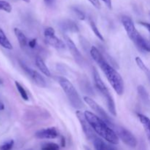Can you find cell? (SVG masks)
Listing matches in <instances>:
<instances>
[{
	"label": "cell",
	"instance_id": "6da1fadb",
	"mask_svg": "<svg viewBox=\"0 0 150 150\" xmlns=\"http://www.w3.org/2000/svg\"><path fill=\"white\" fill-rule=\"evenodd\" d=\"M90 54L95 62L100 66L102 71L105 75L108 82L113 89L119 95H122L124 93V81L120 73L114 68L109 63L106 61L103 56L102 55L99 50L95 46H92L90 48Z\"/></svg>",
	"mask_w": 150,
	"mask_h": 150
},
{
	"label": "cell",
	"instance_id": "7a4b0ae2",
	"mask_svg": "<svg viewBox=\"0 0 150 150\" xmlns=\"http://www.w3.org/2000/svg\"><path fill=\"white\" fill-rule=\"evenodd\" d=\"M84 115L95 133L99 135L100 137L109 142L110 144H118V136L103 120L90 111H86L84 112Z\"/></svg>",
	"mask_w": 150,
	"mask_h": 150
},
{
	"label": "cell",
	"instance_id": "3957f363",
	"mask_svg": "<svg viewBox=\"0 0 150 150\" xmlns=\"http://www.w3.org/2000/svg\"><path fill=\"white\" fill-rule=\"evenodd\" d=\"M57 81L59 83L63 91L65 92V95L68 98L69 102L70 103L73 108L78 110L84 108V105H83V103L80 95L78 93L74 86L72 84V83L68 79L62 77V76H59L57 77Z\"/></svg>",
	"mask_w": 150,
	"mask_h": 150
},
{
	"label": "cell",
	"instance_id": "277c9868",
	"mask_svg": "<svg viewBox=\"0 0 150 150\" xmlns=\"http://www.w3.org/2000/svg\"><path fill=\"white\" fill-rule=\"evenodd\" d=\"M92 76H93L94 83H95V86L106 100L107 107H108V111L114 117H116L117 116V110H116L115 103H114V99H113L111 93L108 91V88L106 87L104 82L103 81L98 71L95 67H93V70H92Z\"/></svg>",
	"mask_w": 150,
	"mask_h": 150
},
{
	"label": "cell",
	"instance_id": "5b68a950",
	"mask_svg": "<svg viewBox=\"0 0 150 150\" xmlns=\"http://www.w3.org/2000/svg\"><path fill=\"white\" fill-rule=\"evenodd\" d=\"M111 128L115 132L119 139H121L126 145L132 148H135L137 146V139H136L133 133L125 127L114 124Z\"/></svg>",
	"mask_w": 150,
	"mask_h": 150
},
{
	"label": "cell",
	"instance_id": "8992f818",
	"mask_svg": "<svg viewBox=\"0 0 150 150\" xmlns=\"http://www.w3.org/2000/svg\"><path fill=\"white\" fill-rule=\"evenodd\" d=\"M83 100H84V102L86 103L87 104V105H89V106L97 114H98L97 116L99 117L101 120H103L110 127L114 124V123L113 122L112 120L111 119V117L107 114V113L105 112V110H104L100 105H98L93 99H92V98H89V97L88 96H85L84 98H83Z\"/></svg>",
	"mask_w": 150,
	"mask_h": 150
},
{
	"label": "cell",
	"instance_id": "52a82bcc",
	"mask_svg": "<svg viewBox=\"0 0 150 150\" xmlns=\"http://www.w3.org/2000/svg\"><path fill=\"white\" fill-rule=\"evenodd\" d=\"M122 24L124 26L126 32H127V35L130 38V39L136 45H137L138 42L141 40V38H142V36L138 32L136 27H135V25L133 20L130 17H128V16H123L122 18Z\"/></svg>",
	"mask_w": 150,
	"mask_h": 150
},
{
	"label": "cell",
	"instance_id": "ba28073f",
	"mask_svg": "<svg viewBox=\"0 0 150 150\" xmlns=\"http://www.w3.org/2000/svg\"><path fill=\"white\" fill-rule=\"evenodd\" d=\"M76 114L78 120H79V122H80L82 130H83L84 134L86 135V138H87L89 140L92 141L97 136L95 135V132L94 131L92 127H91V125H89V122H88L87 120L86 119L84 113L81 112V111L78 110V111H76Z\"/></svg>",
	"mask_w": 150,
	"mask_h": 150
},
{
	"label": "cell",
	"instance_id": "9c48e42d",
	"mask_svg": "<svg viewBox=\"0 0 150 150\" xmlns=\"http://www.w3.org/2000/svg\"><path fill=\"white\" fill-rule=\"evenodd\" d=\"M20 65L22 67V69L32 78V80L35 82V83L38 86L41 88H45L46 86V82H45V79L38 71L29 67L26 64H24L22 62H20Z\"/></svg>",
	"mask_w": 150,
	"mask_h": 150
},
{
	"label": "cell",
	"instance_id": "30bf717a",
	"mask_svg": "<svg viewBox=\"0 0 150 150\" xmlns=\"http://www.w3.org/2000/svg\"><path fill=\"white\" fill-rule=\"evenodd\" d=\"M64 39L65 40L66 44H67V47H68L69 50H70V53H71L72 56L74 58L75 61L78 63L79 64H83V59L82 57L81 54L79 51V50L78 49V48L76 47V45H75V43L73 42V41L69 38L67 35H64Z\"/></svg>",
	"mask_w": 150,
	"mask_h": 150
},
{
	"label": "cell",
	"instance_id": "8fae6325",
	"mask_svg": "<svg viewBox=\"0 0 150 150\" xmlns=\"http://www.w3.org/2000/svg\"><path fill=\"white\" fill-rule=\"evenodd\" d=\"M58 135V132L55 127H48L37 131L35 136L39 139H56Z\"/></svg>",
	"mask_w": 150,
	"mask_h": 150
},
{
	"label": "cell",
	"instance_id": "7c38bea8",
	"mask_svg": "<svg viewBox=\"0 0 150 150\" xmlns=\"http://www.w3.org/2000/svg\"><path fill=\"white\" fill-rule=\"evenodd\" d=\"M45 38L47 43L51 45V46H53L54 48H57V49L65 48V45H64V42L60 39H59L58 38H57L55 35L45 36Z\"/></svg>",
	"mask_w": 150,
	"mask_h": 150
},
{
	"label": "cell",
	"instance_id": "4fadbf2b",
	"mask_svg": "<svg viewBox=\"0 0 150 150\" xmlns=\"http://www.w3.org/2000/svg\"><path fill=\"white\" fill-rule=\"evenodd\" d=\"M92 142L95 150H115L114 148L105 143L103 139H100L98 136L92 140Z\"/></svg>",
	"mask_w": 150,
	"mask_h": 150
},
{
	"label": "cell",
	"instance_id": "5bb4252c",
	"mask_svg": "<svg viewBox=\"0 0 150 150\" xmlns=\"http://www.w3.org/2000/svg\"><path fill=\"white\" fill-rule=\"evenodd\" d=\"M137 116L140 122L143 125L145 133H146V136H147L148 140L150 142V119L148 118L146 116L142 114H138Z\"/></svg>",
	"mask_w": 150,
	"mask_h": 150
},
{
	"label": "cell",
	"instance_id": "9a60e30c",
	"mask_svg": "<svg viewBox=\"0 0 150 150\" xmlns=\"http://www.w3.org/2000/svg\"><path fill=\"white\" fill-rule=\"evenodd\" d=\"M60 26L64 31L71 32H79V29L76 23L71 20H65L60 23Z\"/></svg>",
	"mask_w": 150,
	"mask_h": 150
},
{
	"label": "cell",
	"instance_id": "2e32d148",
	"mask_svg": "<svg viewBox=\"0 0 150 150\" xmlns=\"http://www.w3.org/2000/svg\"><path fill=\"white\" fill-rule=\"evenodd\" d=\"M35 63H36V65L37 67H38V69H39L45 76H48V77H50V76H51V72L48 70V67H47L46 64H45L43 59H42L41 57H36V58H35Z\"/></svg>",
	"mask_w": 150,
	"mask_h": 150
},
{
	"label": "cell",
	"instance_id": "e0dca14e",
	"mask_svg": "<svg viewBox=\"0 0 150 150\" xmlns=\"http://www.w3.org/2000/svg\"><path fill=\"white\" fill-rule=\"evenodd\" d=\"M14 33L16 35V38H17L18 40L19 44H20L21 47L23 48V47L26 46L27 45V38H26V35L23 34V32H22L21 29H18V28H15L14 29Z\"/></svg>",
	"mask_w": 150,
	"mask_h": 150
},
{
	"label": "cell",
	"instance_id": "ac0fdd59",
	"mask_svg": "<svg viewBox=\"0 0 150 150\" xmlns=\"http://www.w3.org/2000/svg\"><path fill=\"white\" fill-rule=\"evenodd\" d=\"M137 90L139 97H140L141 99L142 100V101H143L146 105H150L149 95V94H148L146 89H145L143 86L140 85V86H138Z\"/></svg>",
	"mask_w": 150,
	"mask_h": 150
},
{
	"label": "cell",
	"instance_id": "d6986e66",
	"mask_svg": "<svg viewBox=\"0 0 150 150\" xmlns=\"http://www.w3.org/2000/svg\"><path fill=\"white\" fill-rule=\"evenodd\" d=\"M0 45L3 47V48H6L8 50L13 49V45H12L11 42L7 38L4 32H3L2 29L0 28Z\"/></svg>",
	"mask_w": 150,
	"mask_h": 150
},
{
	"label": "cell",
	"instance_id": "ffe728a7",
	"mask_svg": "<svg viewBox=\"0 0 150 150\" xmlns=\"http://www.w3.org/2000/svg\"><path fill=\"white\" fill-rule=\"evenodd\" d=\"M136 64H137V65L139 66V68H140L141 70H142V71L145 73V75H146V77H147V79H149V81H150V70L148 68L146 65H145V64L144 63V62L142 61V59L140 58V57H136Z\"/></svg>",
	"mask_w": 150,
	"mask_h": 150
},
{
	"label": "cell",
	"instance_id": "44dd1931",
	"mask_svg": "<svg viewBox=\"0 0 150 150\" xmlns=\"http://www.w3.org/2000/svg\"><path fill=\"white\" fill-rule=\"evenodd\" d=\"M138 48L142 49V51H146V52H150V41L147 40L145 38L142 37L139 42H138L137 45Z\"/></svg>",
	"mask_w": 150,
	"mask_h": 150
},
{
	"label": "cell",
	"instance_id": "7402d4cb",
	"mask_svg": "<svg viewBox=\"0 0 150 150\" xmlns=\"http://www.w3.org/2000/svg\"><path fill=\"white\" fill-rule=\"evenodd\" d=\"M15 84H16V88H17L19 94L21 95V98H23L24 100L26 101L29 100V96H28L27 92H26V91L25 90L24 88H23V86H22L18 81H15Z\"/></svg>",
	"mask_w": 150,
	"mask_h": 150
},
{
	"label": "cell",
	"instance_id": "603a6c76",
	"mask_svg": "<svg viewBox=\"0 0 150 150\" xmlns=\"http://www.w3.org/2000/svg\"><path fill=\"white\" fill-rule=\"evenodd\" d=\"M89 23H90V26H91V28H92V30L93 31V32L95 33V35H96V36L98 37V38H99V40H100L101 41H104L103 37V35H101L100 32L99 31V29H98V26H96V24H95V22H94L93 21L91 20L90 21H89Z\"/></svg>",
	"mask_w": 150,
	"mask_h": 150
},
{
	"label": "cell",
	"instance_id": "cb8c5ba5",
	"mask_svg": "<svg viewBox=\"0 0 150 150\" xmlns=\"http://www.w3.org/2000/svg\"><path fill=\"white\" fill-rule=\"evenodd\" d=\"M0 10H3L7 13H10L12 11L11 4L4 0H0Z\"/></svg>",
	"mask_w": 150,
	"mask_h": 150
},
{
	"label": "cell",
	"instance_id": "d4e9b609",
	"mask_svg": "<svg viewBox=\"0 0 150 150\" xmlns=\"http://www.w3.org/2000/svg\"><path fill=\"white\" fill-rule=\"evenodd\" d=\"M14 146V141L8 140L0 145V150H12Z\"/></svg>",
	"mask_w": 150,
	"mask_h": 150
},
{
	"label": "cell",
	"instance_id": "484cf974",
	"mask_svg": "<svg viewBox=\"0 0 150 150\" xmlns=\"http://www.w3.org/2000/svg\"><path fill=\"white\" fill-rule=\"evenodd\" d=\"M41 150H59V146L55 143H47L42 146Z\"/></svg>",
	"mask_w": 150,
	"mask_h": 150
},
{
	"label": "cell",
	"instance_id": "4316f807",
	"mask_svg": "<svg viewBox=\"0 0 150 150\" xmlns=\"http://www.w3.org/2000/svg\"><path fill=\"white\" fill-rule=\"evenodd\" d=\"M73 12L75 13L76 16H77V18L80 20H84L85 19V15L81 10H80L79 9H78L77 7H73Z\"/></svg>",
	"mask_w": 150,
	"mask_h": 150
},
{
	"label": "cell",
	"instance_id": "83f0119b",
	"mask_svg": "<svg viewBox=\"0 0 150 150\" xmlns=\"http://www.w3.org/2000/svg\"><path fill=\"white\" fill-rule=\"evenodd\" d=\"M51 35H55V30L52 27H47L44 31V36H48Z\"/></svg>",
	"mask_w": 150,
	"mask_h": 150
},
{
	"label": "cell",
	"instance_id": "f1b7e54d",
	"mask_svg": "<svg viewBox=\"0 0 150 150\" xmlns=\"http://www.w3.org/2000/svg\"><path fill=\"white\" fill-rule=\"evenodd\" d=\"M88 1H89V2H90L91 4L95 7V8L98 9V10L100 9L101 6H100V3L99 0H88Z\"/></svg>",
	"mask_w": 150,
	"mask_h": 150
},
{
	"label": "cell",
	"instance_id": "f546056e",
	"mask_svg": "<svg viewBox=\"0 0 150 150\" xmlns=\"http://www.w3.org/2000/svg\"><path fill=\"white\" fill-rule=\"evenodd\" d=\"M29 46L31 48H34L37 45V39H32L29 41Z\"/></svg>",
	"mask_w": 150,
	"mask_h": 150
},
{
	"label": "cell",
	"instance_id": "4dcf8cb0",
	"mask_svg": "<svg viewBox=\"0 0 150 150\" xmlns=\"http://www.w3.org/2000/svg\"><path fill=\"white\" fill-rule=\"evenodd\" d=\"M104 3L105 4V5L108 7V9L111 10L112 9V1L111 0H102Z\"/></svg>",
	"mask_w": 150,
	"mask_h": 150
},
{
	"label": "cell",
	"instance_id": "1f68e13d",
	"mask_svg": "<svg viewBox=\"0 0 150 150\" xmlns=\"http://www.w3.org/2000/svg\"><path fill=\"white\" fill-rule=\"evenodd\" d=\"M139 23H140L142 26H143L144 27L146 28L150 34V24L149 23H146V22H139Z\"/></svg>",
	"mask_w": 150,
	"mask_h": 150
},
{
	"label": "cell",
	"instance_id": "d6a6232c",
	"mask_svg": "<svg viewBox=\"0 0 150 150\" xmlns=\"http://www.w3.org/2000/svg\"><path fill=\"white\" fill-rule=\"evenodd\" d=\"M45 4L48 6H51L54 2V0H44Z\"/></svg>",
	"mask_w": 150,
	"mask_h": 150
},
{
	"label": "cell",
	"instance_id": "836d02e7",
	"mask_svg": "<svg viewBox=\"0 0 150 150\" xmlns=\"http://www.w3.org/2000/svg\"><path fill=\"white\" fill-rule=\"evenodd\" d=\"M65 139H64L63 136H62L61 137V146H62V147H64L65 146Z\"/></svg>",
	"mask_w": 150,
	"mask_h": 150
},
{
	"label": "cell",
	"instance_id": "e575fe53",
	"mask_svg": "<svg viewBox=\"0 0 150 150\" xmlns=\"http://www.w3.org/2000/svg\"><path fill=\"white\" fill-rule=\"evenodd\" d=\"M4 109V105L2 102L0 101V111H3Z\"/></svg>",
	"mask_w": 150,
	"mask_h": 150
},
{
	"label": "cell",
	"instance_id": "d590c367",
	"mask_svg": "<svg viewBox=\"0 0 150 150\" xmlns=\"http://www.w3.org/2000/svg\"><path fill=\"white\" fill-rule=\"evenodd\" d=\"M22 1H25V2H26V3H29V2H30V0H22Z\"/></svg>",
	"mask_w": 150,
	"mask_h": 150
},
{
	"label": "cell",
	"instance_id": "8d00e7d4",
	"mask_svg": "<svg viewBox=\"0 0 150 150\" xmlns=\"http://www.w3.org/2000/svg\"><path fill=\"white\" fill-rule=\"evenodd\" d=\"M2 83H3L2 80H1V79H0V84H2Z\"/></svg>",
	"mask_w": 150,
	"mask_h": 150
},
{
	"label": "cell",
	"instance_id": "74e56055",
	"mask_svg": "<svg viewBox=\"0 0 150 150\" xmlns=\"http://www.w3.org/2000/svg\"><path fill=\"white\" fill-rule=\"evenodd\" d=\"M149 15H150V13H149Z\"/></svg>",
	"mask_w": 150,
	"mask_h": 150
}]
</instances>
